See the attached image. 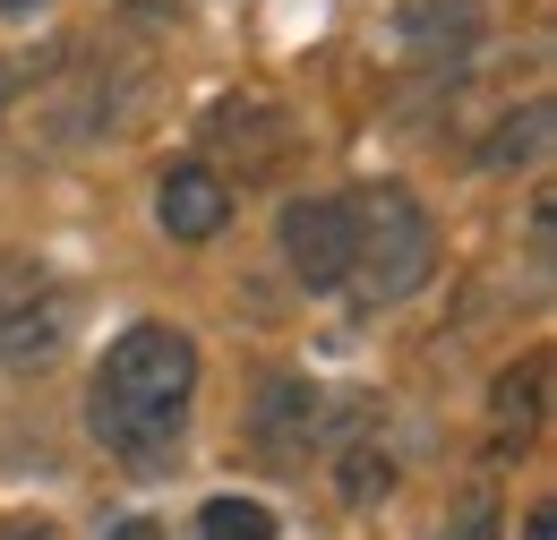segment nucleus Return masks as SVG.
Masks as SVG:
<instances>
[{"mask_svg":"<svg viewBox=\"0 0 557 540\" xmlns=\"http://www.w3.org/2000/svg\"><path fill=\"white\" fill-rule=\"evenodd\" d=\"M318 395L300 386V378H267V404L249 420V438H258V455L267 464H309V446H318Z\"/></svg>","mask_w":557,"mask_h":540,"instance_id":"obj_7","label":"nucleus"},{"mask_svg":"<svg viewBox=\"0 0 557 540\" xmlns=\"http://www.w3.org/2000/svg\"><path fill=\"white\" fill-rule=\"evenodd\" d=\"M523 540H557V515H549V506H532V515H523Z\"/></svg>","mask_w":557,"mask_h":540,"instance_id":"obj_15","label":"nucleus"},{"mask_svg":"<svg viewBox=\"0 0 557 540\" xmlns=\"http://www.w3.org/2000/svg\"><path fill=\"white\" fill-rule=\"evenodd\" d=\"M129 9H138V17H163V9H172V0H129Z\"/></svg>","mask_w":557,"mask_h":540,"instance_id":"obj_18","label":"nucleus"},{"mask_svg":"<svg viewBox=\"0 0 557 540\" xmlns=\"http://www.w3.org/2000/svg\"><path fill=\"white\" fill-rule=\"evenodd\" d=\"M344 206H351L344 292L360 300V309H395V300H412L420 283L437 274V223H429V206H420L404 181L344 189Z\"/></svg>","mask_w":557,"mask_h":540,"instance_id":"obj_2","label":"nucleus"},{"mask_svg":"<svg viewBox=\"0 0 557 540\" xmlns=\"http://www.w3.org/2000/svg\"><path fill=\"white\" fill-rule=\"evenodd\" d=\"M318 438H326V455H335V489H344V506H369V498L395 489V455L377 446V420H369V412H335V420H318Z\"/></svg>","mask_w":557,"mask_h":540,"instance_id":"obj_5","label":"nucleus"},{"mask_svg":"<svg viewBox=\"0 0 557 540\" xmlns=\"http://www.w3.org/2000/svg\"><path fill=\"white\" fill-rule=\"evenodd\" d=\"M488 532H497V498H488V489H472V498H463V506H455V515H446L429 540H488Z\"/></svg>","mask_w":557,"mask_h":540,"instance_id":"obj_13","label":"nucleus"},{"mask_svg":"<svg viewBox=\"0 0 557 540\" xmlns=\"http://www.w3.org/2000/svg\"><path fill=\"white\" fill-rule=\"evenodd\" d=\"M541 146H549V103L532 95L523 112H506V121H497V137H488V163L506 172V163H532Z\"/></svg>","mask_w":557,"mask_h":540,"instance_id":"obj_11","label":"nucleus"},{"mask_svg":"<svg viewBox=\"0 0 557 540\" xmlns=\"http://www.w3.org/2000/svg\"><path fill=\"white\" fill-rule=\"evenodd\" d=\"M541 395H549V352H523V360H515V369L488 386V404H497V429H515V438H523V429L541 420Z\"/></svg>","mask_w":557,"mask_h":540,"instance_id":"obj_10","label":"nucleus"},{"mask_svg":"<svg viewBox=\"0 0 557 540\" xmlns=\"http://www.w3.org/2000/svg\"><path fill=\"white\" fill-rule=\"evenodd\" d=\"M532 267H541V274H549V198H541V206H532Z\"/></svg>","mask_w":557,"mask_h":540,"instance_id":"obj_14","label":"nucleus"},{"mask_svg":"<svg viewBox=\"0 0 557 540\" xmlns=\"http://www.w3.org/2000/svg\"><path fill=\"white\" fill-rule=\"evenodd\" d=\"M198 532L207 540H275V515L258 498H207L198 506Z\"/></svg>","mask_w":557,"mask_h":540,"instance_id":"obj_12","label":"nucleus"},{"mask_svg":"<svg viewBox=\"0 0 557 540\" xmlns=\"http://www.w3.org/2000/svg\"><path fill=\"white\" fill-rule=\"evenodd\" d=\"M395 35H404V52H412L420 69L472 61V44H481V0H404Z\"/></svg>","mask_w":557,"mask_h":540,"instance_id":"obj_6","label":"nucleus"},{"mask_svg":"<svg viewBox=\"0 0 557 540\" xmlns=\"http://www.w3.org/2000/svg\"><path fill=\"white\" fill-rule=\"evenodd\" d=\"M61 327H70V300L44 292V283H26V292L0 309V360H9V369L52 360V352H61Z\"/></svg>","mask_w":557,"mask_h":540,"instance_id":"obj_8","label":"nucleus"},{"mask_svg":"<svg viewBox=\"0 0 557 540\" xmlns=\"http://www.w3.org/2000/svg\"><path fill=\"white\" fill-rule=\"evenodd\" d=\"M121 540H163V532H154V524L138 515V524H121Z\"/></svg>","mask_w":557,"mask_h":540,"instance_id":"obj_17","label":"nucleus"},{"mask_svg":"<svg viewBox=\"0 0 557 540\" xmlns=\"http://www.w3.org/2000/svg\"><path fill=\"white\" fill-rule=\"evenodd\" d=\"M275 241H283V267L309 292H344V267H351V206L344 198H292Z\"/></svg>","mask_w":557,"mask_h":540,"instance_id":"obj_3","label":"nucleus"},{"mask_svg":"<svg viewBox=\"0 0 557 540\" xmlns=\"http://www.w3.org/2000/svg\"><path fill=\"white\" fill-rule=\"evenodd\" d=\"M207 146H249V172H267L283 155V112L275 103H214L207 112Z\"/></svg>","mask_w":557,"mask_h":540,"instance_id":"obj_9","label":"nucleus"},{"mask_svg":"<svg viewBox=\"0 0 557 540\" xmlns=\"http://www.w3.org/2000/svg\"><path fill=\"white\" fill-rule=\"evenodd\" d=\"M154 223H163L172 241H214V232L232 223V181H223L214 163H172V172L154 181Z\"/></svg>","mask_w":557,"mask_h":540,"instance_id":"obj_4","label":"nucleus"},{"mask_svg":"<svg viewBox=\"0 0 557 540\" xmlns=\"http://www.w3.org/2000/svg\"><path fill=\"white\" fill-rule=\"evenodd\" d=\"M26 9H35V0H0V17H26Z\"/></svg>","mask_w":557,"mask_h":540,"instance_id":"obj_19","label":"nucleus"},{"mask_svg":"<svg viewBox=\"0 0 557 540\" xmlns=\"http://www.w3.org/2000/svg\"><path fill=\"white\" fill-rule=\"evenodd\" d=\"M189 395H198V343L172 318H138L129 335H112V352L95 360L86 386V429L121 455V464H172L181 429H189Z\"/></svg>","mask_w":557,"mask_h":540,"instance_id":"obj_1","label":"nucleus"},{"mask_svg":"<svg viewBox=\"0 0 557 540\" xmlns=\"http://www.w3.org/2000/svg\"><path fill=\"white\" fill-rule=\"evenodd\" d=\"M26 283H35V274H9V267H0V309H9V300H17Z\"/></svg>","mask_w":557,"mask_h":540,"instance_id":"obj_16","label":"nucleus"}]
</instances>
